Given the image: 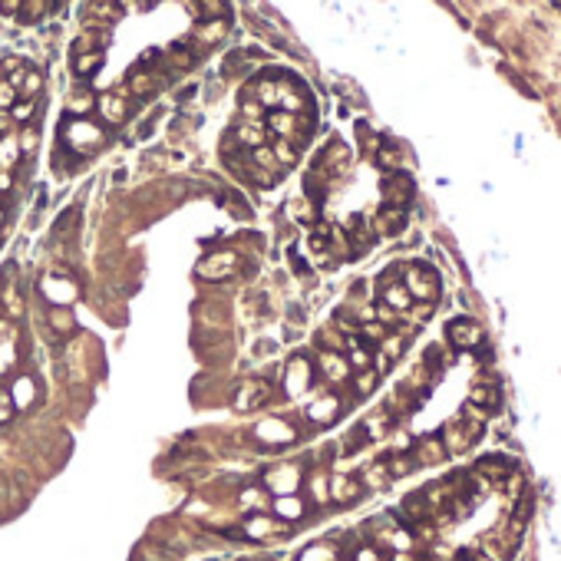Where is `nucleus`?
<instances>
[{"label": "nucleus", "mask_w": 561, "mask_h": 561, "mask_svg": "<svg viewBox=\"0 0 561 561\" xmlns=\"http://www.w3.org/2000/svg\"><path fill=\"white\" fill-rule=\"evenodd\" d=\"M63 139H66V149L76 152V155H83V152H96V149H100L102 139H106V132H102L100 125L86 123V119H70V116H66Z\"/></svg>", "instance_id": "obj_1"}, {"label": "nucleus", "mask_w": 561, "mask_h": 561, "mask_svg": "<svg viewBox=\"0 0 561 561\" xmlns=\"http://www.w3.org/2000/svg\"><path fill=\"white\" fill-rule=\"evenodd\" d=\"M406 294L410 298H423V300H433L439 294V281L436 275L426 268V264H413L410 275H406Z\"/></svg>", "instance_id": "obj_2"}, {"label": "nucleus", "mask_w": 561, "mask_h": 561, "mask_svg": "<svg viewBox=\"0 0 561 561\" xmlns=\"http://www.w3.org/2000/svg\"><path fill=\"white\" fill-rule=\"evenodd\" d=\"M0 304L10 317H20V311H24V298H20V284H17V264H7L0 271Z\"/></svg>", "instance_id": "obj_3"}, {"label": "nucleus", "mask_w": 561, "mask_h": 561, "mask_svg": "<svg viewBox=\"0 0 561 561\" xmlns=\"http://www.w3.org/2000/svg\"><path fill=\"white\" fill-rule=\"evenodd\" d=\"M268 397H271V387H268L264 380H248V383H241V390L235 393V410H241V413L258 410L261 403H268Z\"/></svg>", "instance_id": "obj_4"}, {"label": "nucleus", "mask_w": 561, "mask_h": 561, "mask_svg": "<svg viewBox=\"0 0 561 561\" xmlns=\"http://www.w3.org/2000/svg\"><path fill=\"white\" fill-rule=\"evenodd\" d=\"M238 271V258L235 251H222V254H212L199 264V275L201 277H212V281H222V277H231Z\"/></svg>", "instance_id": "obj_5"}, {"label": "nucleus", "mask_w": 561, "mask_h": 561, "mask_svg": "<svg viewBox=\"0 0 561 561\" xmlns=\"http://www.w3.org/2000/svg\"><path fill=\"white\" fill-rule=\"evenodd\" d=\"M311 380H314V367L304 360V357H294L291 367H287V393H291V397L304 393V390L311 387Z\"/></svg>", "instance_id": "obj_6"}, {"label": "nucleus", "mask_w": 561, "mask_h": 561, "mask_svg": "<svg viewBox=\"0 0 561 561\" xmlns=\"http://www.w3.org/2000/svg\"><path fill=\"white\" fill-rule=\"evenodd\" d=\"M96 106H100L102 119H106L109 125H123L125 116H129V102H125V96H119V93H106Z\"/></svg>", "instance_id": "obj_7"}, {"label": "nucleus", "mask_w": 561, "mask_h": 561, "mask_svg": "<svg viewBox=\"0 0 561 561\" xmlns=\"http://www.w3.org/2000/svg\"><path fill=\"white\" fill-rule=\"evenodd\" d=\"M446 334L456 347H475V344H482V330H479L472 321H452V324L446 327Z\"/></svg>", "instance_id": "obj_8"}, {"label": "nucleus", "mask_w": 561, "mask_h": 561, "mask_svg": "<svg viewBox=\"0 0 561 561\" xmlns=\"http://www.w3.org/2000/svg\"><path fill=\"white\" fill-rule=\"evenodd\" d=\"M383 192H387V199H390L393 208H403V205L410 201V195H413V182L406 178V175H390L387 185H383Z\"/></svg>", "instance_id": "obj_9"}, {"label": "nucleus", "mask_w": 561, "mask_h": 561, "mask_svg": "<svg viewBox=\"0 0 561 561\" xmlns=\"http://www.w3.org/2000/svg\"><path fill=\"white\" fill-rule=\"evenodd\" d=\"M159 83H162V76L152 73V70H142V66H136V70L129 73V89H132L136 96H149V93H155Z\"/></svg>", "instance_id": "obj_10"}, {"label": "nucleus", "mask_w": 561, "mask_h": 561, "mask_svg": "<svg viewBox=\"0 0 561 561\" xmlns=\"http://www.w3.org/2000/svg\"><path fill=\"white\" fill-rule=\"evenodd\" d=\"M235 136L241 139V142H245L248 149H261L264 142H268V136H271V132L264 129V123H241V125L235 129Z\"/></svg>", "instance_id": "obj_11"}, {"label": "nucleus", "mask_w": 561, "mask_h": 561, "mask_svg": "<svg viewBox=\"0 0 561 561\" xmlns=\"http://www.w3.org/2000/svg\"><path fill=\"white\" fill-rule=\"evenodd\" d=\"M321 370L327 374V380L340 383V380H347L350 363L344 360V353H321Z\"/></svg>", "instance_id": "obj_12"}, {"label": "nucleus", "mask_w": 561, "mask_h": 561, "mask_svg": "<svg viewBox=\"0 0 561 561\" xmlns=\"http://www.w3.org/2000/svg\"><path fill=\"white\" fill-rule=\"evenodd\" d=\"M403 224H406V212H403V208L387 205V208H380V215H376V228H380L383 235H397Z\"/></svg>", "instance_id": "obj_13"}, {"label": "nucleus", "mask_w": 561, "mask_h": 561, "mask_svg": "<svg viewBox=\"0 0 561 561\" xmlns=\"http://www.w3.org/2000/svg\"><path fill=\"white\" fill-rule=\"evenodd\" d=\"M350 241H353V248L357 251L370 248V241H374V228H367L363 218H353V228H347V245Z\"/></svg>", "instance_id": "obj_14"}, {"label": "nucleus", "mask_w": 561, "mask_h": 561, "mask_svg": "<svg viewBox=\"0 0 561 561\" xmlns=\"http://www.w3.org/2000/svg\"><path fill=\"white\" fill-rule=\"evenodd\" d=\"M13 399V406H30V399L37 397V390H33V380L30 376H20L17 383H13V390H7Z\"/></svg>", "instance_id": "obj_15"}, {"label": "nucleus", "mask_w": 561, "mask_h": 561, "mask_svg": "<svg viewBox=\"0 0 561 561\" xmlns=\"http://www.w3.org/2000/svg\"><path fill=\"white\" fill-rule=\"evenodd\" d=\"M334 499L337 502H357L360 499V486H357V479H344V475H337L334 479Z\"/></svg>", "instance_id": "obj_16"}, {"label": "nucleus", "mask_w": 561, "mask_h": 561, "mask_svg": "<svg viewBox=\"0 0 561 561\" xmlns=\"http://www.w3.org/2000/svg\"><path fill=\"white\" fill-rule=\"evenodd\" d=\"M337 410H340V399L324 397L321 403H314L311 406V420H317V423H330V420L337 416Z\"/></svg>", "instance_id": "obj_17"}, {"label": "nucleus", "mask_w": 561, "mask_h": 561, "mask_svg": "<svg viewBox=\"0 0 561 561\" xmlns=\"http://www.w3.org/2000/svg\"><path fill=\"white\" fill-rule=\"evenodd\" d=\"M96 109V100L89 96V93H73L70 100H66V116L73 119V116H79V112H93Z\"/></svg>", "instance_id": "obj_18"}, {"label": "nucleus", "mask_w": 561, "mask_h": 561, "mask_svg": "<svg viewBox=\"0 0 561 561\" xmlns=\"http://www.w3.org/2000/svg\"><path fill=\"white\" fill-rule=\"evenodd\" d=\"M20 159V149H17V142H13L10 136L0 139V172H10V165Z\"/></svg>", "instance_id": "obj_19"}, {"label": "nucleus", "mask_w": 561, "mask_h": 561, "mask_svg": "<svg viewBox=\"0 0 561 561\" xmlns=\"http://www.w3.org/2000/svg\"><path fill=\"white\" fill-rule=\"evenodd\" d=\"M271 155H275L277 165H294L298 162V149H294V142H287V139H277L275 149H271Z\"/></svg>", "instance_id": "obj_20"}, {"label": "nucleus", "mask_w": 561, "mask_h": 561, "mask_svg": "<svg viewBox=\"0 0 561 561\" xmlns=\"http://www.w3.org/2000/svg\"><path fill=\"white\" fill-rule=\"evenodd\" d=\"M102 63V53H83V56H73V66L79 76H93L96 66Z\"/></svg>", "instance_id": "obj_21"}, {"label": "nucleus", "mask_w": 561, "mask_h": 561, "mask_svg": "<svg viewBox=\"0 0 561 561\" xmlns=\"http://www.w3.org/2000/svg\"><path fill=\"white\" fill-rule=\"evenodd\" d=\"M37 116V100H17L10 109V119H17V123H30Z\"/></svg>", "instance_id": "obj_22"}, {"label": "nucleus", "mask_w": 561, "mask_h": 561, "mask_svg": "<svg viewBox=\"0 0 561 561\" xmlns=\"http://www.w3.org/2000/svg\"><path fill=\"white\" fill-rule=\"evenodd\" d=\"M50 324L56 327V330H63V337L73 330V314L66 311V307H53L50 311Z\"/></svg>", "instance_id": "obj_23"}, {"label": "nucleus", "mask_w": 561, "mask_h": 561, "mask_svg": "<svg viewBox=\"0 0 561 561\" xmlns=\"http://www.w3.org/2000/svg\"><path fill=\"white\" fill-rule=\"evenodd\" d=\"M37 142H40V132H37V125H33V129H24L20 132V146L17 149H20V155H33Z\"/></svg>", "instance_id": "obj_24"}, {"label": "nucleus", "mask_w": 561, "mask_h": 561, "mask_svg": "<svg viewBox=\"0 0 561 561\" xmlns=\"http://www.w3.org/2000/svg\"><path fill=\"white\" fill-rule=\"evenodd\" d=\"M472 403H482V406H489V410H492V406L499 403V393H495L492 387H486V383H482V387H475V390H472Z\"/></svg>", "instance_id": "obj_25"}, {"label": "nucleus", "mask_w": 561, "mask_h": 561, "mask_svg": "<svg viewBox=\"0 0 561 561\" xmlns=\"http://www.w3.org/2000/svg\"><path fill=\"white\" fill-rule=\"evenodd\" d=\"M17 100H20V96H17V89L7 86V83L0 79V112H10V109H13V102H17Z\"/></svg>", "instance_id": "obj_26"}, {"label": "nucleus", "mask_w": 561, "mask_h": 561, "mask_svg": "<svg viewBox=\"0 0 561 561\" xmlns=\"http://www.w3.org/2000/svg\"><path fill=\"white\" fill-rule=\"evenodd\" d=\"M360 334L367 340H387V327L376 324V321H367V324H360Z\"/></svg>", "instance_id": "obj_27"}, {"label": "nucleus", "mask_w": 561, "mask_h": 561, "mask_svg": "<svg viewBox=\"0 0 561 561\" xmlns=\"http://www.w3.org/2000/svg\"><path fill=\"white\" fill-rule=\"evenodd\" d=\"M376 380H380V376H376L374 370H363V374L357 376V390H360V393H370V390L376 387Z\"/></svg>", "instance_id": "obj_28"}, {"label": "nucleus", "mask_w": 561, "mask_h": 561, "mask_svg": "<svg viewBox=\"0 0 561 561\" xmlns=\"http://www.w3.org/2000/svg\"><path fill=\"white\" fill-rule=\"evenodd\" d=\"M76 218H79V208H66V212L60 215V222H56V231H60V235H66V231H70V224H73Z\"/></svg>", "instance_id": "obj_29"}, {"label": "nucleus", "mask_w": 561, "mask_h": 561, "mask_svg": "<svg viewBox=\"0 0 561 561\" xmlns=\"http://www.w3.org/2000/svg\"><path fill=\"white\" fill-rule=\"evenodd\" d=\"M10 416H13V399L7 390H0V423H7Z\"/></svg>", "instance_id": "obj_30"}, {"label": "nucleus", "mask_w": 561, "mask_h": 561, "mask_svg": "<svg viewBox=\"0 0 561 561\" xmlns=\"http://www.w3.org/2000/svg\"><path fill=\"white\" fill-rule=\"evenodd\" d=\"M241 112H245V116H251V123H261L264 106H261V102H254V100H248L245 106H241Z\"/></svg>", "instance_id": "obj_31"}, {"label": "nucleus", "mask_w": 561, "mask_h": 561, "mask_svg": "<svg viewBox=\"0 0 561 561\" xmlns=\"http://www.w3.org/2000/svg\"><path fill=\"white\" fill-rule=\"evenodd\" d=\"M277 512H281V515H300V502L298 499H281L277 502Z\"/></svg>", "instance_id": "obj_32"}, {"label": "nucleus", "mask_w": 561, "mask_h": 561, "mask_svg": "<svg viewBox=\"0 0 561 561\" xmlns=\"http://www.w3.org/2000/svg\"><path fill=\"white\" fill-rule=\"evenodd\" d=\"M380 165H397V152L380 149Z\"/></svg>", "instance_id": "obj_33"}, {"label": "nucleus", "mask_w": 561, "mask_h": 561, "mask_svg": "<svg viewBox=\"0 0 561 561\" xmlns=\"http://www.w3.org/2000/svg\"><path fill=\"white\" fill-rule=\"evenodd\" d=\"M291 268H294V271H300V275H307V261H300L294 251H291Z\"/></svg>", "instance_id": "obj_34"}, {"label": "nucleus", "mask_w": 561, "mask_h": 561, "mask_svg": "<svg viewBox=\"0 0 561 561\" xmlns=\"http://www.w3.org/2000/svg\"><path fill=\"white\" fill-rule=\"evenodd\" d=\"M7 129H10V112H0V139L7 136Z\"/></svg>", "instance_id": "obj_35"}, {"label": "nucleus", "mask_w": 561, "mask_h": 561, "mask_svg": "<svg viewBox=\"0 0 561 561\" xmlns=\"http://www.w3.org/2000/svg\"><path fill=\"white\" fill-rule=\"evenodd\" d=\"M13 185V178H10V172H0V192H7V188Z\"/></svg>", "instance_id": "obj_36"}, {"label": "nucleus", "mask_w": 561, "mask_h": 561, "mask_svg": "<svg viewBox=\"0 0 561 561\" xmlns=\"http://www.w3.org/2000/svg\"><path fill=\"white\" fill-rule=\"evenodd\" d=\"M3 222H7V218H3V208H0V238H3Z\"/></svg>", "instance_id": "obj_37"}]
</instances>
